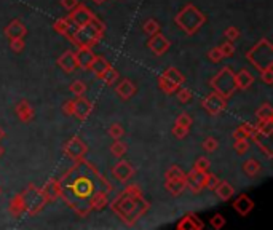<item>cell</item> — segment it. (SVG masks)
<instances>
[{
	"label": "cell",
	"mask_w": 273,
	"mask_h": 230,
	"mask_svg": "<svg viewBox=\"0 0 273 230\" xmlns=\"http://www.w3.org/2000/svg\"><path fill=\"white\" fill-rule=\"evenodd\" d=\"M61 197L80 216H86L91 211L90 203L96 193L112 190V185L102 178L93 163L85 158L77 160L59 179Z\"/></svg>",
	"instance_id": "6da1fadb"
},
{
	"label": "cell",
	"mask_w": 273,
	"mask_h": 230,
	"mask_svg": "<svg viewBox=\"0 0 273 230\" xmlns=\"http://www.w3.org/2000/svg\"><path fill=\"white\" fill-rule=\"evenodd\" d=\"M110 208L123 224L133 225L147 213L151 203L143 197V190L138 185H128L125 190L120 192V195L112 200Z\"/></svg>",
	"instance_id": "7a4b0ae2"
},
{
	"label": "cell",
	"mask_w": 273,
	"mask_h": 230,
	"mask_svg": "<svg viewBox=\"0 0 273 230\" xmlns=\"http://www.w3.org/2000/svg\"><path fill=\"white\" fill-rule=\"evenodd\" d=\"M174 23L184 34L193 35V34H197L201 26L206 23V16L203 15V12L198 10L195 5L189 4L176 15Z\"/></svg>",
	"instance_id": "3957f363"
},
{
	"label": "cell",
	"mask_w": 273,
	"mask_h": 230,
	"mask_svg": "<svg viewBox=\"0 0 273 230\" xmlns=\"http://www.w3.org/2000/svg\"><path fill=\"white\" fill-rule=\"evenodd\" d=\"M104 23L99 21L98 18H94L88 24L85 26H78V29L75 31V34L70 37L74 45H77L78 48H83V47H88L91 48L93 45H96L101 37L104 35Z\"/></svg>",
	"instance_id": "277c9868"
},
{
	"label": "cell",
	"mask_w": 273,
	"mask_h": 230,
	"mask_svg": "<svg viewBox=\"0 0 273 230\" xmlns=\"http://www.w3.org/2000/svg\"><path fill=\"white\" fill-rule=\"evenodd\" d=\"M246 59L249 61L251 66L256 70H263L273 67V45L268 39L259 40L248 53H246Z\"/></svg>",
	"instance_id": "5b68a950"
},
{
	"label": "cell",
	"mask_w": 273,
	"mask_h": 230,
	"mask_svg": "<svg viewBox=\"0 0 273 230\" xmlns=\"http://www.w3.org/2000/svg\"><path fill=\"white\" fill-rule=\"evenodd\" d=\"M209 85H211V88H213L214 93H217L219 96H222V98L228 99L236 91L235 72L228 66H225V67H222L221 70H219V72L213 78H211Z\"/></svg>",
	"instance_id": "8992f818"
},
{
	"label": "cell",
	"mask_w": 273,
	"mask_h": 230,
	"mask_svg": "<svg viewBox=\"0 0 273 230\" xmlns=\"http://www.w3.org/2000/svg\"><path fill=\"white\" fill-rule=\"evenodd\" d=\"M21 197L24 203V213L31 216L39 214L47 205V198L43 195L42 189H37L35 185H28V189L21 192Z\"/></svg>",
	"instance_id": "52a82bcc"
},
{
	"label": "cell",
	"mask_w": 273,
	"mask_h": 230,
	"mask_svg": "<svg viewBox=\"0 0 273 230\" xmlns=\"http://www.w3.org/2000/svg\"><path fill=\"white\" fill-rule=\"evenodd\" d=\"M63 152H64V155L67 158H72L74 162H77V160H82V158H85V155L88 152V146L83 143L82 138L72 136L64 143Z\"/></svg>",
	"instance_id": "ba28073f"
},
{
	"label": "cell",
	"mask_w": 273,
	"mask_h": 230,
	"mask_svg": "<svg viewBox=\"0 0 273 230\" xmlns=\"http://www.w3.org/2000/svg\"><path fill=\"white\" fill-rule=\"evenodd\" d=\"M201 107H203L209 115L216 117V115L222 113L225 110V107H227V99L213 91V93L206 94L205 98L201 99Z\"/></svg>",
	"instance_id": "9c48e42d"
},
{
	"label": "cell",
	"mask_w": 273,
	"mask_h": 230,
	"mask_svg": "<svg viewBox=\"0 0 273 230\" xmlns=\"http://www.w3.org/2000/svg\"><path fill=\"white\" fill-rule=\"evenodd\" d=\"M147 47H149V50L154 53V55L163 56L165 53L170 50L171 42L166 39L162 32H158L155 35H151V39H149V42H147Z\"/></svg>",
	"instance_id": "30bf717a"
},
{
	"label": "cell",
	"mask_w": 273,
	"mask_h": 230,
	"mask_svg": "<svg viewBox=\"0 0 273 230\" xmlns=\"http://www.w3.org/2000/svg\"><path fill=\"white\" fill-rule=\"evenodd\" d=\"M112 176L120 182H128L134 176V168L129 162L120 160L118 163L112 166Z\"/></svg>",
	"instance_id": "8fae6325"
},
{
	"label": "cell",
	"mask_w": 273,
	"mask_h": 230,
	"mask_svg": "<svg viewBox=\"0 0 273 230\" xmlns=\"http://www.w3.org/2000/svg\"><path fill=\"white\" fill-rule=\"evenodd\" d=\"M93 112V102L86 99L85 96H77L74 99V112L72 115L78 120H86Z\"/></svg>",
	"instance_id": "7c38bea8"
},
{
	"label": "cell",
	"mask_w": 273,
	"mask_h": 230,
	"mask_svg": "<svg viewBox=\"0 0 273 230\" xmlns=\"http://www.w3.org/2000/svg\"><path fill=\"white\" fill-rule=\"evenodd\" d=\"M70 15V20H72L77 26H85V24H88L91 20H94V13L90 10L88 7H85V5H80L78 4L72 12H69Z\"/></svg>",
	"instance_id": "4fadbf2b"
},
{
	"label": "cell",
	"mask_w": 273,
	"mask_h": 230,
	"mask_svg": "<svg viewBox=\"0 0 273 230\" xmlns=\"http://www.w3.org/2000/svg\"><path fill=\"white\" fill-rule=\"evenodd\" d=\"M205 179H206V173H200L192 168V171L186 174V185L193 193H200L205 189Z\"/></svg>",
	"instance_id": "5bb4252c"
},
{
	"label": "cell",
	"mask_w": 273,
	"mask_h": 230,
	"mask_svg": "<svg viewBox=\"0 0 273 230\" xmlns=\"http://www.w3.org/2000/svg\"><path fill=\"white\" fill-rule=\"evenodd\" d=\"M53 29H55L58 34L70 39L75 34V31L78 29V26L70 20V16H66V18H59V20L53 24Z\"/></svg>",
	"instance_id": "9a60e30c"
},
{
	"label": "cell",
	"mask_w": 273,
	"mask_h": 230,
	"mask_svg": "<svg viewBox=\"0 0 273 230\" xmlns=\"http://www.w3.org/2000/svg\"><path fill=\"white\" fill-rule=\"evenodd\" d=\"M176 227H178L179 230H203L205 224H203V220H201L197 214L187 213V214L182 216V219L179 220Z\"/></svg>",
	"instance_id": "2e32d148"
},
{
	"label": "cell",
	"mask_w": 273,
	"mask_h": 230,
	"mask_svg": "<svg viewBox=\"0 0 273 230\" xmlns=\"http://www.w3.org/2000/svg\"><path fill=\"white\" fill-rule=\"evenodd\" d=\"M15 112L18 115V119H20L23 123H29L34 120L35 117V112H34V107L29 104L28 99H21L20 102L16 104V107H15Z\"/></svg>",
	"instance_id": "e0dca14e"
},
{
	"label": "cell",
	"mask_w": 273,
	"mask_h": 230,
	"mask_svg": "<svg viewBox=\"0 0 273 230\" xmlns=\"http://www.w3.org/2000/svg\"><path fill=\"white\" fill-rule=\"evenodd\" d=\"M58 66L64 70V72H67V74H72L74 70L78 67L77 66V59H75V53L74 51H70V50H67V51H64L63 55H61L59 58H58Z\"/></svg>",
	"instance_id": "ac0fdd59"
},
{
	"label": "cell",
	"mask_w": 273,
	"mask_h": 230,
	"mask_svg": "<svg viewBox=\"0 0 273 230\" xmlns=\"http://www.w3.org/2000/svg\"><path fill=\"white\" fill-rule=\"evenodd\" d=\"M43 195H45L47 201H56L61 197V185H59V179L51 178L47 181V184L42 187Z\"/></svg>",
	"instance_id": "d6986e66"
},
{
	"label": "cell",
	"mask_w": 273,
	"mask_h": 230,
	"mask_svg": "<svg viewBox=\"0 0 273 230\" xmlns=\"http://www.w3.org/2000/svg\"><path fill=\"white\" fill-rule=\"evenodd\" d=\"M115 91L118 94V98H121L123 101H128L136 94V85L131 82L129 78H123V80H120V83L115 86Z\"/></svg>",
	"instance_id": "ffe728a7"
},
{
	"label": "cell",
	"mask_w": 273,
	"mask_h": 230,
	"mask_svg": "<svg viewBox=\"0 0 273 230\" xmlns=\"http://www.w3.org/2000/svg\"><path fill=\"white\" fill-rule=\"evenodd\" d=\"M235 83H236V90H241V91L248 90V88H251L252 83H254L252 72H251V70H248V69L238 70V72L235 74Z\"/></svg>",
	"instance_id": "44dd1931"
},
{
	"label": "cell",
	"mask_w": 273,
	"mask_h": 230,
	"mask_svg": "<svg viewBox=\"0 0 273 230\" xmlns=\"http://www.w3.org/2000/svg\"><path fill=\"white\" fill-rule=\"evenodd\" d=\"M94 53L91 48H88V47H83V48H78V51L75 53V59H77V66L78 67H82L85 70H90V66L93 63V59H94Z\"/></svg>",
	"instance_id": "7402d4cb"
},
{
	"label": "cell",
	"mask_w": 273,
	"mask_h": 230,
	"mask_svg": "<svg viewBox=\"0 0 273 230\" xmlns=\"http://www.w3.org/2000/svg\"><path fill=\"white\" fill-rule=\"evenodd\" d=\"M233 209L238 213L240 216H248L251 211L254 209V201L248 197L244 195V193H241V195L235 200L233 203Z\"/></svg>",
	"instance_id": "603a6c76"
},
{
	"label": "cell",
	"mask_w": 273,
	"mask_h": 230,
	"mask_svg": "<svg viewBox=\"0 0 273 230\" xmlns=\"http://www.w3.org/2000/svg\"><path fill=\"white\" fill-rule=\"evenodd\" d=\"M26 34H28V29H26V26L20 20H13L5 28V35L10 40L12 39H23Z\"/></svg>",
	"instance_id": "cb8c5ba5"
},
{
	"label": "cell",
	"mask_w": 273,
	"mask_h": 230,
	"mask_svg": "<svg viewBox=\"0 0 273 230\" xmlns=\"http://www.w3.org/2000/svg\"><path fill=\"white\" fill-rule=\"evenodd\" d=\"M165 189L166 192L173 197H179L181 193H184V190L187 189L186 185V179H166L165 181Z\"/></svg>",
	"instance_id": "d4e9b609"
},
{
	"label": "cell",
	"mask_w": 273,
	"mask_h": 230,
	"mask_svg": "<svg viewBox=\"0 0 273 230\" xmlns=\"http://www.w3.org/2000/svg\"><path fill=\"white\" fill-rule=\"evenodd\" d=\"M216 195L219 200H222V201H227V200H230L233 197V193H235V189L232 187V184L230 182H227V181H219V184L216 185Z\"/></svg>",
	"instance_id": "484cf974"
},
{
	"label": "cell",
	"mask_w": 273,
	"mask_h": 230,
	"mask_svg": "<svg viewBox=\"0 0 273 230\" xmlns=\"http://www.w3.org/2000/svg\"><path fill=\"white\" fill-rule=\"evenodd\" d=\"M162 75L165 78H168V80L174 85H178V86H182L184 83H186V77H184L181 72H179V69H176V67H168V69H165Z\"/></svg>",
	"instance_id": "4316f807"
},
{
	"label": "cell",
	"mask_w": 273,
	"mask_h": 230,
	"mask_svg": "<svg viewBox=\"0 0 273 230\" xmlns=\"http://www.w3.org/2000/svg\"><path fill=\"white\" fill-rule=\"evenodd\" d=\"M109 193H110V192H107V190H102V192H99V193H96L94 198H93L91 203H90L91 211H93V209H94V211H101V209H104L105 206H107V205H109Z\"/></svg>",
	"instance_id": "83f0119b"
},
{
	"label": "cell",
	"mask_w": 273,
	"mask_h": 230,
	"mask_svg": "<svg viewBox=\"0 0 273 230\" xmlns=\"http://www.w3.org/2000/svg\"><path fill=\"white\" fill-rule=\"evenodd\" d=\"M110 67V63L105 58H102V56H94V59H93V63H91V66H90V70L91 72H94V75H98L99 78H101V75L105 72Z\"/></svg>",
	"instance_id": "f1b7e54d"
},
{
	"label": "cell",
	"mask_w": 273,
	"mask_h": 230,
	"mask_svg": "<svg viewBox=\"0 0 273 230\" xmlns=\"http://www.w3.org/2000/svg\"><path fill=\"white\" fill-rule=\"evenodd\" d=\"M8 211H10V214L15 217H20L24 213V203H23L21 193H16V195L10 200V203H8Z\"/></svg>",
	"instance_id": "f546056e"
},
{
	"label": "cell",
	"mask_w": 273,
	"mask_h": 230,
	"mask_svg": "<svg viewBox=\"0 0 273 230\" xmlns=\"http://www.w3.org/2000/svg\"><path fill=\"white\" fill-rule=\"evenodd\" d=\"M260 170H262V166L256 158H248V160L243 163V173L248 176V178H256V176L260 173Z\"/></svg>",
	"instance_id": "4dcf8cb0"
},
{
	"label": "cell",
	"mask_w": 273,
	"mask_h": 230,
	"mask_svg": "<svg viewBox=\"0 0 273 230\" xmlns=\"http://www.w3.org/2000/svg\"><path fill=\"white\" fill-rule=\"evenodd\" d=\"M256 130V127L251 125V123H243V125H240L238 128H235L233 131V139H249L251 133Z\"/></svg>",
	"instance_id": "1f68e13d"
},
{
	"label": "cell",
	"mask_w": 273,
	"mask_h": 230,
	"mask_svg": "<svg viewBox=\"0 0 273 230\" xmlns=\"http://www.w3.org/2000/svg\"><path fill=\"white\" fill-rule=\"evenodd\" d=\"M126 152H128V144L123 143L121 139H115V143H112V146H110V154H112V157L120 158V157L125 155Z\"/></svg>",
	"instance_id": "d6a6232c"
},
{
	"label": "cell",
	"mask_w": 273,
	"mask_h": 230,
	"mask_svg": "<svg viewBox=\"0 0 273 230\" xmlns=\"http://www.w3.org/2000/svg\"><path fill=\"white\" fill-rule=\"evenodd\" d=\"M256 130L260 133V135L263 138H268L271 135V131H273V119H268V120H257L256 125Z\"/></svg>",
	"instance_id": "836d02e7"
},
{
	"label": "cell",
	"mask_w": 273,
	"mask_h": 230,
	"mask_svg": "<svg viewBox=\"0 0 273 230\" xmlns=\"http://www.w3.org/2000/svg\"><path fill=\"white\" fill-rule=\"evenodd\" d=\"M158 88L163 91V93H166V94H171V93H176L178 91V85H174V83H171L168 78H165L163 75H160L158 77Z\"/></svg>",
	"instance_id": "e575fe53"
},
{
	"label": "cell",
	"mask_w": 273,
	"mask_h": 230,
	"mask_svg": "<svg viewBox=\"0 0 273 230\" xmlns=\"http://www.w3.org/2000/svg\"><path fill=\"white\" fill-rule=\"evenodd\" d=\"M165 179H186V173L181 170V166L171 165L165 173Z\"/></svg>",
	"instance_id": "d590c367"
},
{
	"label": "cell",
	"mask_w": 273,
	"mask_h": 230,
	"mask_svg": "<svg viewBox=\"0 0 273 230\" xmlns=\"http://www.w3.org/2000/svg\"><path fill=\"white\" fill-rule=\"evenodd\" d=\"M256 117L257 120H268V119H273V109L268 102L262 104L260 107L256 110Z\"/></svg>",
	"instance_id": "8d00e7d4"
},
{
	"label": "cell",
	"mask_w": 273,
	"mask_h": 230,
	"mask_svg": "<svg viewBox=\"0 0 273 230\" xmlns=\"http://www.w3.org/2000/svg\"><path fill=\"white\" fill-rule=\"evenodd\" d=\"M101 78H102V82H104V83H107V85H113V83H115V82L118 80V78H120V75H118L117 70L110 66V67H109V69L105 70V72L101 75Z\"/></svg>",
	"instance_id": "74e56055"
},
{
	"label": "cell",
	"mask_w": 273,
	"mask_h": 230,
	"mask_svg": "<svg viewBox=\"0 0 273 230\" xmlns=\"http://www.w3.org/2000/svg\"><path fill=\"white\" fill-rule=\"evenodd\" d=\"M143 31L147 34V35H155V34H158L160 32V24H158L155 20H147L144 24H143Z\"/></svg>",
	"instance_id": "f35d334b"
},
{
	"label": "cell",
	"mask_w": 273,
	"mask_h": 230,
	"mask_svg": "<svg viewBox=\"0 0 273 230\" xmlns=\"http://www.w3.org/2000/svg\"><path fill=\"white\" fill-rule=\"evenodd\" d=\"M209 168H211V162L206 157H198L195 163H193V170H197L200 173H208Z\"/></svg>",
	"instance_id": "ab89813d"
},
{
	"label": "cell",
	"mask_w": 273,
	"mask_h": 230,
	"mask_svg": "<svg viewBox=\"0 0 273 230\" xmlns=\"http://www.w3.org/2000/svg\"><path fill=\"white\" fill-rule=\"evenodd\" d=\"M233 149L238 155H244L249 150V139H235Z\"/></svg>",
	"instance_id": "60d3db41"
},
{
	"label": "cell",
	"mask_w": 273,
	"mask_h": 230,
	"mask_svg": "<svg viewBox=\"0 0 273 230\" xmlns=\"http://www.w3.org/2000/svg\"><path fill=\"white\" fill-rule=\"evenodd\" d=\"M107 133H109V136L115 141V139L123 138V135H125V130H123V127L120 125V123H112V125L109 127V130H107Z\"/></svg>",
	"instance_id": "b9f144b4"
},
{
	"label": "cell",
	"mask_w": 273,
	"mask_h": 230,
	"mask_svg": "<svg viewBox=\"0 0 273 230\" xmlns=\"http://www.w3.org/2000/svg\"><path fill=\"white\" fill-rule=\"evenodd\" d=\"M201 147H203L205 152H216L217 147H219V141L213 136H209L203 141V144H201Z\"/></svg>",
	"instance_id": "7bdbcfd3"
},
{
	"label": "cell",
	"mask_w": 273,
	"mask_h": 230,
	"mask_svg": "<svg viewBox=\"0 0 273 230\" xmlns=\"http://www.w3.org/2000/svg\"><path fill=\"white\" fill-rule=\"evenodd\" d=\"M69 90L72 91L75 96H83L85 91H86V85H85L82 80H74L72 83H70Z\"/></svg>",
	"instance_id": "ee69618b"
},
{
	"label": "cell",
	"mask_w": 273,
	"mask_h": 230,
	"mask_svg": "<svg viewBox=\"0 0 273 230\" xmlns=\"http://www.w3.org/2000/svg\"><path fill=\"white\" fill-rule=\"evenodd\" d=\"M178 99H179V102H182V104H187L189 101H192V90H189V88H182V86H179L178 88Z\"/></svg>",
	"instance_id": "f6af8a7d"
},
{
	"label": "cell",
	"mask_w": 273,
	"mask_h": 230,
	"mask_svg": "<svg viewBox=\"0 0 273 230\" xmlns=\"http://www.w3.org/2000/svg\"><path fill=\"white\" fill-rule=\"evenodd\" d=\"M219 50H221L222 53V56L224 58H232L235 55V45H233V42H224L221 47H219Z\"/></svg>",
	"instance_id": "bcb514c9"
},
{
	"label": "cell",
	"mask_w": 273,
	"mask_h": 230,
	"mask_svg": "<svg viewBox=\"0 0 273 230\" xmlns=\"http://www.w3.org/2000/svg\"><path fill=\"white\" fill-rule=\"evenodd\" d=\"M171 133H173V136H174L176 139H184V138H187V136H189V128L181 127V125H178V123H174Z\"/></svg>",
	"instance_id": "7dc6e473"
},
{
	"label": "cell",
	"mask_w": 273,
	"mask_h": 230,
	"mask_svg": "<svg viewBox=\"0 0 273 230\" xmlns=\"http://www.w3.org/2000/svg\"><path fill=\"white\" fill-rule=\"evenodd\" d=\"M224 35H225V39L228 42H233V40L240 39V31H238V28H235V26H228V28L225 29V32H224Z\"/></svg>",
	"instance_id": "c3c4849f"
},
{
	"label": "cell",
	"mask_w": 273,
	"mask_h": 230,
	"mask_svg": "<svg viewBox=\"0 0 273 230\" xmlns=\"http://www.w3.org/2000/svg\"><path fill=\"white\" fill-rule=\"evenodd\" d=\"M219 179L216 174H211L209 171L206 173V179H205V189H209V190H214L216 185L219 184Z\"/></svg>",
	"instance_id": "681fc988"
},
{
	"label": "cell",
	"mask_w": 273,
	"mask_h": 230,
	"mask_svg": "<svg viewBox=\"0 0 273 230\" xmlns=\"http://www.w3.org/2000/svg\"><path fill=\"white\" fill-rule=\"evenodd\" d=\"M174 123H178V125L186 127V128H189V130H190L193 120H192V117H190L189 113H179V115H178V119H176V122H174Z\"/></svg>",
	"instance_id": "f907efd6"
},
{
	"label": "cell",
	"mask_w": 273,
	"mask_h": 230,
	"mask_svg": "<svg viewBox=\"0 0 273 230\" xmlns=\"http://www.w3.org/2000/svg\"><path fill=\"white\" fill-rule=\"evenodd\" d=\"M225 224H227V220L222 214H214L213 219H211V227L214 230H221Z\"/></svg>",
	"instance_id": "816d5d0a"
},
{
	"label": "cell",
	"mask_w": 273,
	"mask_h": 230,
	"mask_svg": "<svg viewBox=\"0 0 273 230\" xmlns=\"http://www.w3.org/2000/svg\"><path fill=\"white\" fill-rule=\"evenodd\" d=\"M24 48H26V43L23 39H12L10 40V50L13 53H23Z\"/></svg>",
	"instance_id": "f5cc1de1"
},
{
	"label": "cell",
	"mask_w": 273,
	"mask_h": 230,
	"mask_svg": "<svg viewBox=\"0 0 273 230\" xmlns=\"http://www.w3.org/2000/svg\"><path fill=\"white\" fill-rule=\"evenodd\" d=\"M208 58L213 61V63H221V61L224 59V56H222L221 50H219V47H214V48L208 50Z\"/></svg>",
	"instance_id": "db71d44e"
},
{
	"label": "cell",
	"mask_w": 273,
	"mask_h": 230,
	"mask_svg": "<svg viewBox=\"0 0 273 230\" xmlns=\"http://www.w3.org/2000/svg\"><path fill=\"white\" fill-rule=\"evenodd\" d=\"M259 74H260V78H262L263 83H267V85H271L273 83V67L263 69V70H260Z\"/></svg>",
	"instance_id": "11a10c76"
},
{
	"label": "cell",
	"mask_w": 273,
	"mask_h": 230,
	"mask_svg": "<svg viewBox=\"0 0 273 230\" xmlns=\"http://www.w3.org/2000/svg\"><path fill=\"white\" fill-rule=\"evenodd\" d=\"M61 5H63L64 10H67V12H72L74 8L78 5V0H61Z\"/></svg>",
	"instance_id": "9f6ffc18"
},
{
	"label": "cell",
	"mask_w": 273,
	"mask_h": 230,
	"mask_svg": "<svg viewBox=\"0 0 273 230\" xmlns=\"http://www.w3.org/2000/svg\"><path fill=\"white\" fill-rule=\"evenodd\" d=\"M63 112L66 115H72V112H74V99H69V101H66L63 104Z\"/></svg>",
	"instance_id": "6f0895ef"
},
{
	"label": "cell",
	"mask_w": 273,
	"mask_h": 230,
	"mask_svg": "<svg viewBox=\"0 0 273 230\" xmlns=\"http://www.w3.org/2000/svg\"><path fill=\"white\" fill-rule=\"evenodd\" d=\"M5 138V131L2 130V128H0V141H2Z\"/></svg>",
	"instance_id": "680465c9"
},
{
	"label": "cell",
	"mask_w": 273,
	"mask_h": 230,
	"mask_svg": "<svg viewBox=\"0 0 273 230\" xmlns=\"http://www.w3.org/2000/svg\"><path fill=\"white\" fill-rule=\"evenodd\" d=\"M4 152H5V149H4L2 146H0V157H2V155H4Z\"/></svg>",
	"instance_id": "91938a15"
},
{
	"label": "cell",
	"mask_w": 273,
	"mask_h": 230,
	"mask_svg": "<svg viewBox=\"0 0 273 230\" xmlns=\"http://www.w3.org/2000/svg\"><path fill=\"white\" fill-rule=\"evenodd\" d=\"M93 2H96V4H104L105 0H93Z\"/></svg>",
	"instance_id": "94428289"
},
{
	"label": "cell",
	"mask_w": 273,
	"mask_h": 230,
	"mask_svg": "<svg viewBox=\"0 0 273 230\" xmlns=\"http://www.w3.org/2000/svg\"><path fill=\"white\" fill-rule=\"evenodd\" d=\"M0 195H2V187H0Z\"/></svg>",
	"instance_id": "6125c7cd"
}]
</instances>
